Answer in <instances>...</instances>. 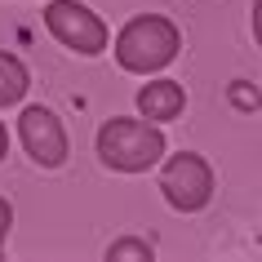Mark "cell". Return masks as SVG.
I'll use <instances>...</instances> for the list:
<instances>
[{
  "mask_svg": "<svg viewBox=\"0 0 262 262\" xmlns=\"http://www.w3.org/2000/svg\"><path fill=\"white\" fill-rule=\"evenodd\" d=\"M9 156V134H5V124H0V160Z\"/></svg>",
  "mask_w": 262,
  "mask_h": 262,
  "instance_id": "11",
  "label": "cell"
},
{
  "mask_svg": "<svg viewBox=\"0 0 262 262\" xmlns=\"http://www.w3.org/2000/svg\"><path fill=\"white\" fill-rule=\"evenodd\" d=\"M18 138H23V151H27L40 169H58V165H67L71 138H67L62 120H58L49 107H40V102L23 107V116H18Z\"/></svg>",
  "mask_w": 262,
  "mask_h": 262,
  "instance_id": "5",
  "label": "cell"
},
{
  "mask_svg": "<svg viewBox=\"0 0 262 262\" xmlns=\"http://www.w3.org/2000/svg\"><path fill=\"white\" fill-rule=\"evenodd\" d=\"M27 89H31V76L23 67V58L0 49V107H18L27 98Z\"/></svg>",
  "mask_w": 262,
  "mask_h": 262,
  "instance_id": "7",
  "label": "cell"
},
{
  "mask_svg": "<svg viewBox=\"0 0 262 262\" xmlns=\"http://www.w3.org/2000/svg\"><path fill=\"white\" fill-rule=\"evenodd\" d=\"M160 191L169 209L178 213H200L213 200V165L200 151H178L160 160Z\"/></svg>",
  "mask_w": 262,
  "mask_h": 262,
  "instance_id": "4",
  "label": "cell"
},
{
  "mask_svg": "<svg viewBox=\"0 0 262 262\" xmlns=\"http://www.w3.org/2000/svg\"><path fill=\"white\" fill-rule=\"evenodd\" d=\"M9 227H14V205L0 195V245H5V235H9Z\"/></svg>",
  "mask_w": 262,
  "mask_h": 262,
  "instance_id": "9",
  "label": "cell"
},
{
  "mask_svg": "<svg viewBox=\"0 0 262 262\" xmlns=\"http://www.w3.org/2000/svg\"><path fill=\"white\" fill-rule=\"evenodd\" d=\"M151 258H156V245L142 235H120L107 245V262H151Z\"/></svg>",
  "mask_w": 262,
  "mask_h": 262,
  "instance_id": "8",
  "label": "cell"
},
{
  "mask_svg": "<svg viewBox=\"0 0 262 262\" xmlns=\"http://www.w3.org/2000/svg\"><path fill=\"white\" fill-rule=\"evenodd\" d=\"M45 27H49V36L62 49H71V54H80V58H98L111 45L107 23L89 5H80V0H49L45 5Z\"/></svg>",
  "mask_w": 262,
  "mask_h": 262,
  "instance_id": "3",
  "label": "cell"
},
{
  "mask_svg": "<svg viewBox=\"0 0 262 262\" xmlns=\"http://www.w3.org/2000/svg\"><path fill=\"white\" fill-rule=\"evenodd\" d=\"M182 111H187V89H182L178 80L160 76V80H147L138 89V116H142V120L169 124V120H178Z\"/></svg>",
  "mask_w": 262,
  "mask_h": 262,
  "instance_id": "6",
  "label": "cell"
},
{
  "mask_svg": "<svg viewBox=\"0 0 262 262\" xmlns=\"http://www.w3.org/2000/svg\"><path fill=\"white\" fill-rule=\"evenodd\" d=\"M182 49V31L169 23L165 14H138L129 18L120 31H116V45L111 54L120 62V71L129 76H156L165 71Z\"/></svg>",
  "mask_w": 262,
  "mask_h": 262,
  "instance_id": "2",
  "label": "cell"
},
{
  "mask_svg": "<svg viewBox=\"0 0 262 262\" xmlns=\"http://www.w3.org/2000/svg\"><path fill=\"white\" fill-rule=\"evenodd\" d=\"M94 151L116 173H147L165 160L169 142H165V129L142 120V116H111V120L98 124Z\"/></svg>",
  "mask_w": 262,
  "mask_h": 262,
  "instance_id": "1",
  "label": "cell"
},
{
  "mask_svg": "<svg viewBox=\"0 0 262 262\" xmlns=\"http://www.w3.org/2000/svg\"><path fill=\"white\" fill-rule=\"evenodd\" d=\"M249 23H253V40H258V49H262V0H253V14H249Z\"/></svg>",
  "mask_w": 262,
  "mask_h": 262,
  "instance_id": "10",
  "label": "cell"
}]
</instances>
